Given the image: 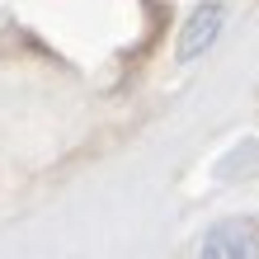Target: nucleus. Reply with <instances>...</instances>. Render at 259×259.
Listing matches in <instances>:
<instances>
[{"label": "nucleus", "mask_w": 259, "mask_h": 259, "mask_svg": "<svg viewBox=\"0 0 259 259\" xmlns=\"http://www.w3.org/2000/svg\"><path fill=\"white\" fill-rule=\"evenodd\" d=\"M198 259H259V222L254 217H226L203 236Z\"/></svg>", "instance_id": "f257e3e1"}, {"label": "nucleus", "mask_w": 259, "mask_h": 259, "mask_svg": "<svg viewBox=\"0 0 259 259\" xmlns=\"http://www.w3.org/2000/svg\"><path fill=\"white\" fill-rule=\"evenodd\" d=\"M226 28V0H203L184 28H179V38H175V57L179 62H193V57H203L212 42H217V33Z\"/></svg>", "instance_id": "f03ea898"}]
</instances>
